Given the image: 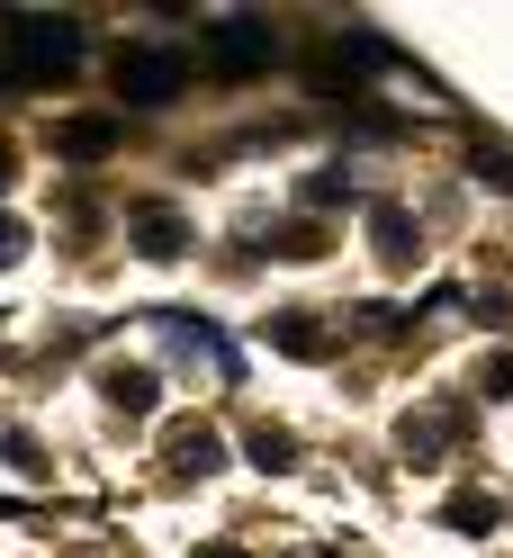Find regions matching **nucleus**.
<instances>
[{"label":"nucleus","mask_w":513,"mask_h":558,"mask_svg":"<svg viewBox=\"0 0 513 558\" xmlns=\"http://www.w3.org/2000/svg\"><path fill=\"white\" fill-rule=\"evenodd\" d=\"M73 63H82V27L73 19H46V10L10 19V73L19 82H63Z\"/></svg>","instance_id":"1"},{"label":"nucleus","mask_w":513,"mask_h":558,"mask_svg":"<svg viewBox=\"0 0 513 558\" xmlns=\"http://www.w3.org/2000/svg\"><path fill=\"white\" fill-rule=\"evenodd\" d=\"M190 90V54L171 46H126L118 54V99H135V109H162V99Z\"/></svg>","instance_id":"2"},{"label":"nucleus","mask_w":513,"mask_h":558,"mask_svg":"<svg viewBox=\"0 0 513 558\" xmlns=\"http://www.w3.org/2000/svg\"><path fill=\"white\" fill-rule=\"evenodd\" d=\"M217 63H225V73H261V63L270 54H280V37H270V19H253V10H234V19H217Z\"/></svg>","instance_id":"3"},{"label":"nucleus","mask_w":513,"mask_h":558,"mask_svg":"<svg viewBox=\"0 0 513 558\" xmlns=\"http://www.w3.org/2000/svg\"><path fill=\"white\" fill-rule=\"evenodd\" d=\"M181 243H190V226L171 217V207H145V217H135V253H145V262H171Z\"/></svg>","instance_id":"4"},{"label":"nucleus","mask_w":513,"mask_h":558,"mask_svg":"<svg viewBox=\"0 0 513 558\" xmlns=\"http://www.w3.org/2000/svg\"><path fill=\"white\" fill-rule=\"evenodd\" d=\"M225 460V441L208 433V424H181V433H171V469H190V477H208Z\"/></svg>","instance_id":"5"},{"label":"nucleus","mask_w":513,"mask_h":558,"mask_svg":"<svg viewBox=\"0 0 513 558\" xmlns=\"http://www.w3.org/2000/svg\"><path fill=\"white\" fill-rule=\"evenodd\" d=\"M99 388H109V405H126V414H154L162 378H154V369H109V378H99Z\"/></svg>","instance_id":"6"},{"label":"nucleus","mask_w":513,"mask_h":558,"mask_svg":"<svg viewBox=\"0 0 513 558\" xmlns=\"http://www.w3.org/2000/svg\"><path fill=\"white\" fill-rule=\"evenodd\" d=\"M261 333L280 342V352H297V361H325V325H316V316H270Z\"/></svg>","instance_id":"7"},{"label":"nucleus","mask_w":513,"mask_h":558,"mask_svg":"<svg viewBox=\"0 0 513 558\" xmlns=\"http://www.w3.org/2000/svg\"><path fill=\"white\" fill-rule=\"evenodd\" d=\"M54 145L73 154V162H90V154H109V145H118V126H109V118H73V126L54 135Z\"/></svg>","instance_id":"8"},{"label":"nucleus","mask_w":513,"mask_h":558,"mask_svg":"<svg viewBox=\"0 0 513 558\" xmlns=\"http://www.w3.org/2000/svg\"><path fill=\"white\" fill-rule=\"evenodd\" d=\"M369 226H379V253L388 262H415V217H405V207H379Z\"/></svg>","instance_id":"9"},{"label":"nucleus","mask_w":513,"mask_h":558,"mask_svg":"<svg viewBox=\"0 0 513 558\" xmlns=\"http://www.w3.org/2000/svg\"><path fill=\"white\" fill-rule=\"evenodd\" d=\"M496 522H504L496 496H451V532H496Z\"/></svg>","instance_id":"10"},{"label":"nucleus","mask_w":513,"mask_h":558,"mask_svg":"<svg viewBox=\"0 0 513 558\" xmlns=\"http://www.w3.org/2000/svg\"><path fill=\"white\" fill-rule=\"evenodd\" d=\"M253 460H261V469H289V460H297V441H289L280 424H261V433H253Z\"/></svg>","instance_id":"11"},{"label":"nucleus","mask_w":513,"mask_h":558,"mask_svg":"<svg viewBox=\"0 0 513 558\" xmlns=\"http://www.w3.org/2000/svg\"><path fill=\"white\" fill-rule=\"evenodd\" d=\"M451 441V414H424V424H405V450H441Z\"/></svg>","instance_id":"12"},{"label":"nucleus","mask_w":513,"mask_h":558,"mask_svg":"<svg viewBox=\"0 0 513 558\" xmlns=\"http://www.w3.org/2000/svg\"><path fill=\"white\" fill-rule=\"evenodd\" d=\"M19 253H27V226H19V217H0V270H10Z\"/></svg>","instance_id":"13"},{"label":"nucleus","mask_w":513,"mask_h":558,"mask_svg":"<svg viewBox=\"0 0 513 558\" xmlns=\"http://www.w3.org/2000/svg\"><path fill=\"white\" fill-rule=\"evenodd\" d=\"M487 397H513V352H504V361L487 369Z\"/></svg>","instance_id":"14"},{"label":"nucleus","mask_w":513,"mask_h":558,"mask_svg":"<svg viewBox=\"0 0 513 558\" xmlns=\"http://www.w3.org/2000/svg\"><path fill=\"white\" fill-rule=\"evenodd\" d=\"M0 190H10V145H0Z\"/></svg>","instance_id":"15"},{"label":"nucleus","mask_w":513,"mask_h":558,"mask_svg":"<svg viewBox=\"0 0 513 558\" xmlns=\"http://www.w3.org/2000/svg\"><path fill=\"white\" fill-rule=\"evenodd\" d=\"M198 558H244V549H198Z\"/></svg>","instance_id":"16"}]
</instances>
